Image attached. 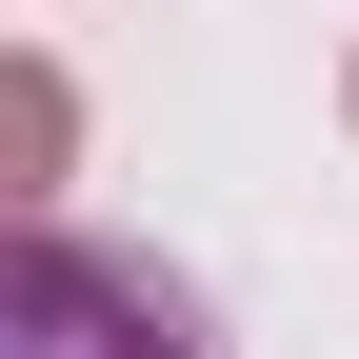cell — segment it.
<instances>
[{
	"label": "cell",
	"mask_w": 359,
	"mask_h": 359,
	"mask_svg": "<svg viewBox=\"0 0 359 359\" xmlns=\"http://www.w3.org/2000/svg\"><path fill=\"white\" fill-rule=\"evenodd\" d=\"M0 359H219V320L160 280V259L80 240V219H20V259H0Z\"/></svg>",
	"instance_id": "1"
},
{
	"label": "cell",
	"mask_w": 359,
	"mask_h": 359,
	"mask_svg": "<svg viewBox=\"0 0 359 359\" xmlns=\"http://www.w3.org/2000/svg\"><path fill=\"white\" fill-rule=\"evenodd\" d=\"M0 160H20V219L60 200V60H20V100H0Z\"/></svg>",
	"instance_id": "2"
},
{
	"label": "cell",
	"mask_w": 359,
	"mask_h": 359,
	"mask_svg": "<svg viewBox=\"0 0 359 359\" xmlns=\"http://www.w3.org/2000/svg\"><path fill=\"white\" fill-rule=\"evenodd\" d=\"M339 120H359V80H339Z\"/></svg>",
	"instance_id": "3"
}]
</instances>
